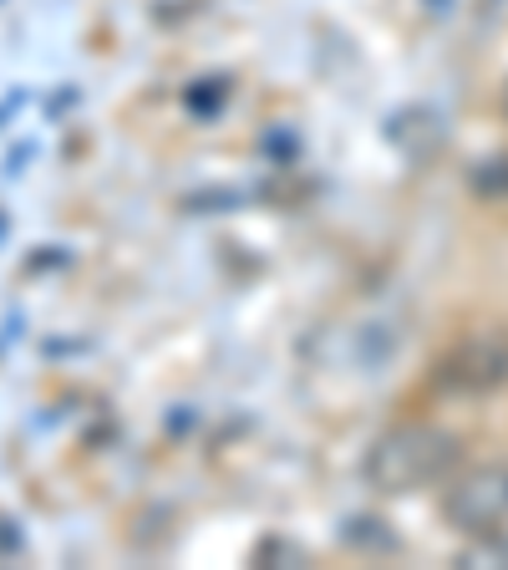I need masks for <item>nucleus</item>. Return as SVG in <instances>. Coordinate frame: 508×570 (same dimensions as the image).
Segmentation results:
<instances>
[{"label": "nucleus", "mask_w": 508, "mask_h": 570, "mask_svg": "<svg viewBox=\"0 0 508 570\" xmlns=\"http://www.w3.org/2000/svg\"><path fill=\"white\" fill-rule=\"evenodd\" d=\"M448 459H452V449L438 439V433H427V428H407V433L381 439L371 469H377V479H387L391 489H412V484L438 479L442 469H448Z\"/></svg>", "instance_id": "f257e3e1"}]
</instances>
